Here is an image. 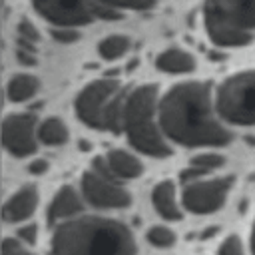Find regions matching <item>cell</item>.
Wrapping results in <instances>:
<instances>
[{"label":"cell","mask_w":255,"mask_h":255,"mask_svg":"<svg viewBox=\"0 0 255 255\" xmlns=\"http://www.w3.org/2000/svg\"><path fill=\"white\" fill-rule=\"evenodd\" d=\"M175 233L169 229V227H163V225H153L149 231H147V241L153 245V247H171L175 243Z\"/></svg>","instance_id":"cell-20"},{"label":"cell","mask_w":255,"mask_h":255,"mask_svg":"<svg viewBox=\"0 0 255 255\" xmlns=\"http://www.w3.org/2000/svg\"><path fill=\"white\" fill-rule=\"evenodd\" d=\"M217 116L233 126H255V72L229 76L215 94Z\"/></svg>","instance_id":"cell-5"},{"label":"cell","mask_w":255,"mask_h":255,"mask_svg":"<svg viewBox=\"0 0 255 255\" xmlns=\"http://www.w3.org/2000/svg\"><path fill=\"white\" fill-rule=\"evenodd\" d=\"M36 207H38V187L22 185L18 191H14L6 199L4 207H2V217H4V221L18 223V221L32 217Z\"/></svg>","instance_id":"cell-11"},{"label":"cell","mask_w":255,"mask_h":255,"mask_svg":"<svg viewBox=\"0 0 255 255\" xmlns=\"http://www.w3.org/2000/svg\"><path fill=\"white\" fill-rule=\"evenodd\" d=\"M108 8H129V10H149L155 0H96Z\"/></svg>","instance_id":"cell-21"},{"label":"cell","mask_w":255,"mask_h":255,"mask_svg":"<svg viewBox=\"0 0 255 255\" xmlns=\"http://www.w3.org/2000/svg\"><path fill=\"white\" fill-rule=\"evenodd\" d=\"M217 255H243V245L237 235H229L217 249Z\"/></svg>","instance_id":"cell-23"},{"label":"cell","mask_w":255,"mask_h":255,"mask_svg":"<svg viewBox=\"0 0 255 255\" xmlns=\"http://www.w3.org/2000/svg\"><path fill=\"white\" fill-rule=\"evenodd\" d=\"M2 143L14 157H28L38 147V120L34 114H10L2 122Z\"/></svg>","instance_id":"cell-10"},{"label":"cell","mask_w":255,"mask_h":255,"mask_svg":"<svg viewBox=\"0 0 255 255\" xmlns=\"http://www.w3.org/2000/svg\"><path fill=\"white\" fill-rule=\"evenodd\" d=\"M18 237H20V241H24V243H28V245H34L36 239H38V227H36L34 223L24 225V227L18 229Z\"/></svg>","instance_id":"cell-27"},{"label":"cell","mask_w":255,"mask_h":255,"mask_svg":"<svg viewBox=\"0 0 255 255\" xmlns=\"http://www.w3.org/2000/svg\"><path fill=\"white\" fill-rule=\"evenodd\" d=\"M36 12L56 26H82L94 18H120V14L96 0H32Z\"/></svg>","instance_id":"cell-6"},{"label":"cell","mask_w":255,"mask_h":255,"mask_svg":"<svg viewBox=\"0 0 255 255\" xmlns=\"http://www.w3.org/2000/svg\"><path fill=\"white\" fill-rule=\"evenodd\" d=\"M106 157H108V163L118 179H135L143 173L141 161L126 149H110L106 153Z\"/></svg>","instance_id":"cell-14"},{"label":"cell","mask_w":255,"mask_h":255,"mask_svg":"<svg viewBox=\"0 0 255 255\" xmlns=\"http://www.w3.org/2000/svg\"><path fill=\"white\" fill-rule=\"evenodd\" d=\"M215 114L211 86L205 82H183L169 88L157 108L163 135L183 147L227 145L233 139Z\"/></svg>","instance_id":"cell-1"},{"label":"cell","mask_w":255,"mask_h":255,"mask_svg":"<svg viewBox=\"0 0 255 255\" xmlns=\"http://www.w3.org/2000/svg\"><path fill=\"white\" fill-rule=\"evenodd\" d=\"M2 255H34V253H30L20 241H16L12 237H6L2 241Z\"/></svg>","instance_id":"cell-25"},{"label":"cell","mask_w":255,"mask_h":255,"mask_svg":"<svg viewBox=\"0 0 255 255\" xmlns=\"http://www.w3.org/2000/svg\"><path fill=\"white\" fill-rule=\"evenodd\" d=\"M191 163L197 165V167H203V169L211 171V169L221 167V165L225 163V157L219 155V153H199V155H195V157L191 159Z\"/></svg>","instance_id":"cell-22"},{"label":"cell","mask_w":255,"mask_h":255,"mask_svg":"<svg viewBox=\"0 0 255 255\" xmlns=\"http://www.w3.org/2000/svg\"><path fill=\"white\" fill-rule=\"evenodd\" d=\"M203 20L213 44L247 46L255 30V0H205Z\"/></svg>","instance_id":"cell-4"},{"label":"cell","mask_w":255,"mask_h":255,"mask_svg":"<svg viewBox=\"0 0 255 255\" xmlns=\"http://www.w3.org/2000/svg\"><path fill=\"white\" fill-rule=\"evenodd\" d=\"M52 255H135L137 245L129 227L118 219L78 215L56 225L50 241Z\"/></svg>","instance_id":"cell-2"},{"label":"cell","mask_w":255,"mask_h":255,"mask_svg":"<svg viewBox=\"0 0 255 255\" xmlns=\"http://www.w3.org/2000/svg\"><path fill=\"white\" fill-rule=\"evenodd\" d=\"M46 169H48V161H46V159H34V161L28 165V171L34 173V175H40V173H44Z\"/></svg>","instance_id":"cell-30"},{"label":"cell","mask_w":255,"mask_h":255,"mask_svg":"<svg viewBox=\"0 0 255 255\" xmlns=\"http://www.w3.org/2000/svg\"><path fill=\"white\" fill-rule=\"evenodd\" d=\"M207 173V169H203V167H197V165H189V167H185L181 173H179V179L183 181V183H189V181H195L197 177H201V175H205Z\"/></svg>","instance_id":"cell-28"},{"label":"cell","mask_w":255,"mask_h":255,"mask_svg":"<svg viewBox=\"0 0 255 255\" xmlns=\"http://www.w3.org/2000/svg\"><path fill=\"white\" fill-rule=\"evenodd\" d=\"M52 36H54V40H58V42H62V44H72V42H78V40H80V32L74 30L72 26L54 28V30H52Z\"/></svg>","instance_id":"cell-24"},{"label":"cell","mask_w":255,"mask_h":255,"mask_svg":"<svg viewBox=\"0 0 255 255\" xmlns=\"http://www.w3.org/2000/svg\"><path fill=\"white\" fill-rule=\"evenodd\" d=\"M155 66L167 74H185L195 68V60L191 54L179 48H167L155 58Z\"/></svg>","instance_id":"cell-15"},{"label":"cell","mask_w":255,"mask_h":255,"mask_svg":"<svg viewBox=\"0 0 255 255\" xmlns=\"http://www.w3.org/2000/svg\"><path fill=\"white\" fill-rule=\"evenodd\" d=\"M118 177L104 175L96 169H90L82 175V195L84 199L100 209H118L131 203V195L116 181Z\"/></svg>","instance_id":"cell-9"},{"label":"cell","mask_w":255,"mask_h":255,"mask_svg":"<svg viewBox=\"0 0 255 255\" xmlns=\"http://www.w3.org/2000/svg\"><path fill=\"white\" fill-rule=\"evenodd\" d=\"M122 90L120 82L114 78H102L96 80L92 84H88L74 102L76 108V116L90 128L96 129H106L104 126V116H106V108L110 104V100Z\"/></svg>","instance_id":"cell-7"},{"label":"cell","mask_w":255,"mask_h":255,"mask_svg":"<svg viewBox=\"0 0 255 255\" xmlns=\"http://www.w3.org/2000/svg\"><path fill=\"white\" fill-rule=\"evenodd\" d=\"M157 108L159 98L155 86L143 84L133 88L126 98L122 129L137 151L151 157H167L171 155V147L163 139V131H159L161 128L155 124Z\"/></svg>","instance_id":"cell-3"},{"label":"cell","mask_w":255,"mask_h":255,"mask_svg":"<svg viewBox=\"0 0 255 255\" xmlns=\"http://www.w3.org/2000/svg\"><path fill=\"white\" fill-rule=\"evenodd\" d=\"M233 181V175H223L215 179H195L185 183L181 193L183 207L197 215L215 213L225 203Z\"/></svg>","instance_id":"cell-8"},{"label":"cell","mask_w":255,"mask_h":255,"mask_svg":"<svg viewBox=\"0 0 255 255\" xmlns=\"http://www.w3.org/2000/svg\"><path fill=\"white\" fill-rule=\"evenodd\" d=\"M126 98H128V90H120L108 104L106 108V116H104V126L108 131L120 133L122 131V122H124V106H126Z\"/></svg>","instance_id":"cell-18"},{"label":"cell","mask_w":255,"mask_h":255,"mask_svg":"<svg viewBox=\"0 0 255 255\" xmlns=\"http://www.w3.org/2000/svg\"><path fill=\"white\" fill-rule=\"evenodd\" d=\"M16 56H18V60L22 62V64H26V66H32V64H36V58H34V50H30V48H18V52H16Z\"/></svg>","instance_id":"cell-29"},{"label":"cell","mask_w":255,"mask_h":255,"mask_svg":"<svg viewBox=\"0 0 255 255\" xmlns=\"http://www.w3.org/2000/svg\"><path fill=\"white\" fill-rule=\"evenodd\" d=\"M151 203L163 219H167V221H179L181 219V209L177 207V201H175L173 181L163 179V181L155 183L151 189Z\"/></svg>","instance_id":"cell-13"},{"label":"cell","mask_w":255,"mask_h":255,"mask_svg":"<svg viewBox=\"0 0 255 255\" xmlns=\"http://www.w3.org/2000/svg\"><path fill=\"white\" fill-rule=\"evenodd\" d=\"M251 251L255 255V221H253V227H251Z\"/></svg>","instance_id":"cell-31"},{"label":"cell","mask_w":255,"mask_h":255,"mask_svg":"<svg viewBox=\"0 0 255 255\" xmlns=\"http://www.w3.org/2000/svg\"><path fill=\"white\" fill-rule=\"evenodd\" d=\"M128 50H129V40L126 36H120V34H114V36L104 38L100 42V46H98V52H100V56L104 60H118Z\"/></svg>","instance_id":"cell-19"},{"label":"cell","mask_w":255,"mask_h":255,"mask_svg":"<svg viewBox=\"0 0 255 255\" xmlns=\"http://www.w3.org/2000/svg\"><path fill=\"white\" fill-rule=\"evenodd\" d=\"M80 147H82V149L86 151V149H90V143H88V141L84 139V141H80Z\"/></svg>","instance_id":"cell-32"},{"label":"cell","mask_w":255,"mask_h":255,"mask_svg":"<svg viewBox=\"0 0 255 255\" xmlns=\"http://www.w3.org/2000/svg\"><path fill=\"white\" fill-rule=\"evenodd\" d=\"M38 139L46 145H62L68 141V128L60 118H48L38 126Z\"/></svg>","instance_id":"cell-17"},{"label":"cell","mask_w":255,"mask_h":255,"mask_svg":"<svg viewBox=\"0 0 255 255\" xmlns=\"http://www.w3.org/2000/svg\"><path fill=\"white\" fill-rule=\"evenodd\" d=\"M40 88V82L38 78L30 76V74H18V76H12L10 82H8V88H6V94H8V100L10 102H26L30 98L36 96Z\"/></svg>","instance_id":"cell-16"},{"label":"cell","mask_w":255,"mask_h":255,"mask_svg":"<svg viewBox=\"0 0 255 255\" xmlns=\"http://www.w3.org/2000/svg\"><path fill=\"white\" fill-rule=\"evenodd\" d=\"M84 209V201L80 197V193L76 191V187L72 185H64L56 191L50 207H48V213H46V219L48 223H56V221H64V219H70V217H76L78 213H82Z\"/></svg>","instance_id":"cell-12"},{"label":"cell","mask_w":255,"mask_h":255,"mask_svg":"<svg viewBox=\"0 0 255 255\" xmlns=\"http://www.w3.org/2000/svg\"><path fill=\"white\" fill-rule=\"evenodd\" d=\"M18 32H20V40H26V42H38L40 40V34L38 30L28 22V20H22L20 26H18Z\"/></svg>","instance_id":"cell-26"}]
</instances>
